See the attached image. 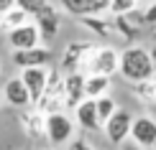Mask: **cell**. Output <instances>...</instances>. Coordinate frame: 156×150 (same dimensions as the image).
<instances>
[{"mask_svg":"<svg viewBox=\"0 0 156 150\" xmlns=\"http://www.w3.org/2000/svg\"><path fill=\"white\" fill-rule=\"evenodd\" d=\"M120 74L128 82L138 84V82H151L156 76L154 66V56L151 51H146L144 46H128L120 54Z\"/></svg>","mask_w":156,"mask_h":150,"instance_id":"obj_1","label":"cell"},{"mask_svg":"<svg viewBox=\"0 0 156 150\" xmlns=\"http://www.w3.org/2000/svg\"><path fill=\"white\" fill-rule=\"evenodd\" d=\"M82 71H87V74H108L113 76L115 71H120V54L115 48H92L90 51V58L87 61H82Z\"/></svg>","mask_w":156,"mask_h":150,"instance_id":"obj_2","label":"cell"},{"mask_svg":"<svg viewBox=\"0 0 156 150\" xmlns=\"http://www.w3.org/2000/svg\"><path fill=\"white\" fill-rule=\"evenodd\" d=\"M44 130H46V138L54 142V145H62V142H67L72 138L74 122L64 112H49L46 120H44Z\"/></svg>","mask_w":156,"mask_h":150,"instance_id":"obj_3","label":"cell"},{"mask_svg":"<svg viewBox=\"0 0 156 150\" xmlns=\"http://www.w3.org/2000/svg\"><path fill=\"white\" fill-rule=\"evenodd\" d=\"M133 120H136V117L128 112V109H115V115L105 122V138L113 142V145H120L123 140L131 138Z\"/></svg>","mask_w":156,"mask_h":150,"instance_id":"obj_4","label":"cell"},{"mask_svg":"<svg viewBox=\"0 0 156 150\" xmlns=\"http://www.w3.org/2000/svg\"><path fill=\"white\" fill-rule=\"evenodd\" d=\"M21 76H23L26 87H28V92H31L34 104H38L44 97H46V89H49V71H46V66H28V69H21Z\"/></svg>","mask_w":156,"mask_h":150,"instance_id":"obj_5","label":"cell"},{"mask_svg":"<svg viewBox=\"0 0 156 150\" xmlns=\"http://www.w3.org/2000/svg\"><path fill=\"white\" fill-rule=\"evenodd\" d=\"M74 117H77V125L82 130H90V132H97V130L105 127L100 115H97V99H92V97H84L74 107Z\"/></svg>","mask_w":156,"mask_h":150,"instance_id":"obj_6","label":"cell"},{"mask_svg":"<svg viewBox=\"0 0 156 150\" xmlns=\"http://www.w3.org/2000/svg\"><path fill=\"white\" fill-rule=\"evenodd\" d=\"M51 51L46 46H34V48H13V64L18 69L28 66H49Z\"/></svg>","mask_w":156,"mask_h":150,"instance_id":"obj_7","label":"cell"},{"mask_svg":"<svg viewBox=\"0 0 156 150\" xmlns=\"http://www.w3.org/2000/svg\"><path fill=\"white\" fill-rule=\"evenodd\" d=\"M10 46L13 48H34V46H41V28H38V23H23L18 25V28L10 31L8 36Z\"/></svg>","mask_w":156,"mask_h":150,"instance_id":"obj_8","label":"cell"},{"mask_svg":"<svg viewBox=\"0 0 156 150\" xmlns=\"http://www.w3.org/2000/svg\"><path fill=\"white\" fill-rule=\"evenodd\" d=\"M3 97H5V102H8V104H13V107H18V109L34 104L31 92H28V87H26V82H23V76H16V79H8V82H5Z\"/></svg>","mask_w":156,"mask_h":150,"instance_id":"obj_9","label":"cell"},{"mask_svg":"<svg viewBox=\"0 0 156 150\" xmlns=\"http://www.w3.org/2000/svg\"><path fill=\"white\" fill-rule=\"evenodd\" d=\"M131 138L136 142H141L146 150L156 145V120L154 117H136L133 127H131Z\"/></svg>","mask_w":156,"mask_h":150,"instance_id":"obj_10","label":"cell"},{"mask_svg":"<svg viewBox=\"0 0 156 150\" xmlns=\"http://www.w3.org/2000/svg\"><path fill=\"white\" fill-rule=\"evenodd\" d=\"M84 79L87 76H82V71H72V74L64 79V104L67 107H77L84 97Z\"/></svg>","mask_w":156,"mask_h":150,"instance_id":"obj_11","label":"cell"},{"mask_svg":"<svg viewBox=\"0 0 156 150\" xmlns=\"http://www.w3.org/2000/svg\"><path fill=\"white\" fill-rule=\"evenodd\" d=\"M62 8L72 15H95V13L110 10V3L105 0H62Z\"/></svg>","mask_w":156,"mask_h":150,"instance_id":"obj_12","label":"cell"},{"mask_svg":"<svg viewBox=\"0 0 156 150\" xmlns=\"http://www.w3.org/2000/svg\"><path fill=\"white\" fill-rule=\"evenodd\" d=\"M36 23H38V28H41V38H44V43H51V41L56 38V33H59L62 15H59V10L51 5V8H46L41 15L36 18Z\"/></svg>","mask_w":156,"mask_h":150,"instance_id":"obj_13","label":"cell"},{"mask_svg":"<svg viewBox=\"0 0 156 150\" xmlns=\"http://www.w3.org/2000/svg\"><path fill=\"white\" fill-rule=\"evenodd\" d=\"M110 89V76L108 74H87V79H84V94L97 99V97L108 94Z\"/></svg>","mask_w":156,"mask_h":150,"instance_id":"obj_14","label":"cell"},{"mask_svg":"<svg viewBox=\"0 0 156 150\" xmlns=\"http://www.w3.org/2000/svg\"><path fill=\"white\" fill-rule=\"evenodd\" d=\"M28 13H26L21 5H16V8H10L8 13H3L0 15V25L3 28H8V31H13V28H18V25H23V23H28Z\"/></svg>","mask_w":156,"mask_h":150,"instance_id":"obj_15","label":"cell"},{"mask_svg":"<svg viewBox=\"0 0 156 150\" xmlns=\"http://www.w3.org/2000/svg\"><path fill=\"white\" fill-rule=\"evenodd\" d=\"M115 102H113V97H108V94H102V97H97V115H100V120H102V125L110 120V117L115 115Z\"/></svg>","mask_w":156,"mask_h":150,"instance_id":"obj_16","label":"cell"},{"mask_svg":"<svg viewBox=\"0 0 156 150\" xmlns=\"http://www.w3.org/2000/svg\"><path fill=\"white\" fill-rule=\"evenodd\" d=\"M18 5H21V8L28 13V15H34V18H38L46 8H51L49 0H18Z\"/></svg>","mask_w":156,"mask_h":150,"instance_id":"obj_17","label":"cell"},{"mask_svg":"<svg viewBox=\"0 0 156 150\" xmlns=\"http://www.w3.org/2000/svg\"><path fill=\"white\" fill-rule=\"evenodd\" d=\"M138 0H110V13L113 15H126V13L136 10Z\"/></svg>","mask_w":156,"mask_h":150,"instance_id":"obj_18","label":"cell"},{"mask_svg":"<svg viewBox=\"0 0 156 150\" xmlns=\"http://www.w3.org/2000/svg\"><path fill=\"white\" fill-rule=\"evenodd\" d=\"M82 23H84V25H90V28H92L97 36H108V33H110V25H108V23H100L95 15H84V18H82Z\"/></svg>","mask_w":156,"mask_h":150,"instance_id":"obj_19","label":"cell"},{"mask_svg":"<svg viewBox=\"0 0 156 150\" xmlns=\"http://www.w3.org/2000/svg\"><path fill=\"white\" fill-rule=\"evenodd\" d=\"M144 21H146V25H156V0L146 5V10H144Z\"/></svg>","mask_w":156,"mask_h":150,"instance_id":"obj_20","label":"cell"},{"mask_svg":"<svg viewBox=\"0 0 156 150\" xmlns=\"http://www.w3.org/2000/svg\"><path fill=\"white\" fill-rule=\"evenodd\" d=\"M118 148H120V150H146L144 145H141V142H136L133 138H128V140H123V142H120Z\"/></svg>","mask_w":156,"mask_h":150,"instance_id":"obj_21","label":"cell"},{"mask_svg":"<svg viewBox=\"0 0 156 150\" xmlns=\"http://www.w3.org/2000/svg\"><path fill=\"white\" fill-rule=\"evenodd\" d=\"M16 5H18V0H0V15L8 13L10 8H16Z\"/></svg>","mask_w":156,"mask_h":150,"instance_id":"obj_22","label":"cell"},{"mask_svg":"<svg viewBox=\"0 0 156 150\" xmlns=\"http://www.w3.org/2000/svg\"><path fill=\"white\" fill-rule=\"evenodd\" d=\"M69 150H92V145H87L84 140H77V142H72V148Z\"/></svg>","mask_w":156,"mask_h":150,"instance_id":"obj_23","label":"cell"},{"mask_svg":"<svg viewBox=\"0 0 156 150\" xmlns=\"http://www.w3.org/2000/svg\"><path fill=\"white\" fill-rule=\"evenodd\" d=\"M151 56H154V66H156V46L151 48Z\"/></svg>","mask_w":156,"mask_h":150,"instance_id":"obj_24","label":"cell"},{"mask_svg":"<svg viewBox=\"0 0 156 150\" xmlns=\"http://www.w3.org/2000/svg\"><path fill=\"white\" fill-rule=\"evenodd\" d=\"M138 3H141V5H148V3H154V0H138Z\"/></svg>","mask_w":156,"mask_h":150,"instance_id":"obj_25","label":"cell"},{"mask_svg":"<svg viewBox=\"0 0 156 150\" xmlns=\"http://www.w3.org/2000/svg\"><path fill=\"white\" fill-rule=\"evenodd\" d=\"M0 71H3V64H0Z\"/></svg>","mask_w":156,"mask_h":150,"instance_id":"obj_26","label":"cell"},{"mask_svg":"<svg viewBox=\"0 0 156 150\" xmlns=\"http://www.w3.org/2000/svg\"><path fill=\"white\" fill-rule=\"evenodd\" d=\"M105 3H110V0H105Z\"/></svg>","mask_w":156,"mask_h":150,"instance_id":"obj_27","label":"cell"}]
</instances>
